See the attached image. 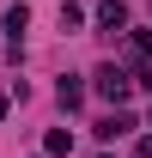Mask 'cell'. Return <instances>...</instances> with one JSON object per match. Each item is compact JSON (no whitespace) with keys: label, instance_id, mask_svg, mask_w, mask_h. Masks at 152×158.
I'll return each mask as SVG.
<instances>
[{"label":"cell","instance_id":"1","mask_svg":"<svg viewBox=\"0 0 152 158\" xmlns=\"http://www.w3.org/2000/svg\"><path fill=\"white\" fill-rule=\"evenodd\" d=\"M97 91H103V98H128V73H122V67H97Z\"/></svg>","mask_w":152,"mask_h":158},{"label":"cell","instance_id":"2","mask_svg":"<svg viewBox=\"0 0 152 158\" xmlns=\"http://www.w3.org/2000/svg\"><path fill=\"white\" fill-rule=\"evenodd\" d=\"M128 128H134V116H122V110H116V116H103V122H97V134H103V140H116V134H128Z\"/></svg>","mask_w":152,"mask_h":158},{"label":"cell","instance_id":"3","mask_svg":"<svg viewBox=\"0 0 152 158\" xmlns=\"http://www.w3.org/2000/svg\"><path fill=\"white\" fill-rule=\"evenodd\" d=\"M43 146L61 158V152H73V134H67V128H49V140H43Z\"/></svg>","mask_w":152,"mask_h":158},{"label":"cell","instance_id":"4","mask_svg":"<svg viewBox=\"0 0 152 158\" xmlns=\"http://www.w3.org/2000/svg\"><path fill=\"white\" fill-rule=\"evenodd\" d=\"M55 98H61V103H67V110H73V103H79V98H85V85H79V79H61V91H55Z\"/></svg>","mask_w":152,"mask_h":158},{"label":"cell","instance_id":"5","mask_svg":"<svg viewBox=\"0 0 152 158\" xmlns=\"http://www.w3.org/2000/svg\"><path fill=\"white\" fill-rule=\"evenodd\" d=\"M97 24H103V31H122V24H128V12H122V6H103V12H97Z\"/></svg>","mask_w":152,"mask_h":158},{"label":"cell","instance_id":"6","mask_svg":"<svg viewBox=\"0 0 152 158\" xmlns=\"http://www.w3.org/2000/svg\"><path fill=\"white\" fill-rule=\"evenodd\" d=\"M146 122H152V116H146Z\"/></svg>","mask_w":152,"mask_h":158}]
</instances>
